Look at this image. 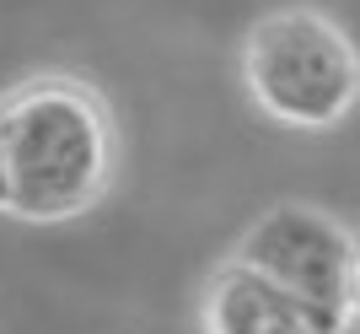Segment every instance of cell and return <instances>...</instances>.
Here are the masks:
<instances>
[{"label": "cell", "instance_id": "6da1fadb", "mask_svg": "<svg viewBox=\"0 0 360 334\" xmlns=\"http://www.w3.org/2000/svg\"><path fill=\"white\" fill-rule=\"evenodd\" d=\"M0 146L11 216L22 221H70L91 211L113 178L108 108L70 76H44L0 97Z\"/></svg>", "mask_w": 360, "mask_h": 334}, {"label": "cell", "instance_id": "7a4b0ae2", "mask_svg": "<svg viewBox=\"0 0 360 334\" xmlns=\"http://www.w3.org/2000/svg\"><path fill=\"white\" fill-rule=\"evenodd\" d=\"M242 81L264 119L317 135L355 113L360 49L323 11H274L248 32Z\"/></svg>", "mask_w": 360, "mask_h": 334}, {"label": "cell", "instance_id": "3957f363", "mask_svg": "<svg viewBox=\"0 0 360 334\" xmlns=\"http://www.w3.org/2000/svg\"><path fill=\"white\" fill-rule=\"evenodd\" d=\"M237 264L258 270L280 291H290L328 334L349 323V270H355V237L328 211L312 205H274L248 227L237 243Z\"/></svg>", "mask_w": 360, "mask_h": 334}, {"label": "cell", "instance_id": "277c9868", "mask_svg": "<svg viewBox=\"0 0 360 334\" xmlns=\"http://www.w3.org/2000/svg\"><path fill=\"white\" fill-rule=\"evenodd\" d=\"M205 334H328L307 307L248 264H221L205 297Z\"/></svg>", "mask_w": 360, "mask_h": 334}, {"label": "cell", "instance_id": "5b68a950", "mask_svg": "<svg viewBox=\"0 0 360 334\" xmlns=\"http://www.w3.org/2000/svg\"><path fill=\"white\" fill-rule=\"evenodd\" d=\"M349 318H360V243H355V270H349Z\"/></svg>", "mask_w": 360, "mask_h": 334}, {"label": "cell", "instance_id": "8992f818", "mask_svg": "<svg viewBox=\"0 0 360 334\" xmlns=\"http://www.w3.org/2000/svg\"><path fill=\"white\" fill-rule=\"evenodd\" d=\"M0 211H11V178H6V146H0Z\"/></svg>", "mask_w": 360, "mask_h": 334}, {"label": "cell", "instance_id": "52a82bcc", "mask_svg": "<svg viewBox=\"0 0 360 334\" xmlns=\"http://www.w3.org/2000/svg\"><path fill=\"white\" fill-rule=\"evenodd\" d=\"M339 334H360V318H349V323H345V329H339Z\"/></svg>", "mask_w": 360, "mask_h": 334}]
</instances>
